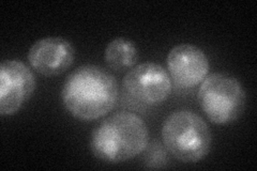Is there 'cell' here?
<instances>
[{"label":"cell","mask_w":257,"mask_h":171,"mask_svg":"<svg viewBox=\"0 0 257 171\" xmlns=\"http://www.w3.org/2000/svg\"><path fill=\"white\" fill-rule=\"evenodd\" d=\"M118 94L116 78L91 64L72 72L61 91L64 108L82 121H92L107 115L115 107Z\"/></svg>","instance_id":"6da1fadb"},{"label":"cell","mask_w":257,"mask_h":171,"mask_svg":"<svg viewBox=\"0 0 257 171\" xmlns=\"http://www.w3.org/2000/svg\"><path fill=\"white\" fill-rule=\"evenodd\" d=\"M149 131L145 121L127 111L117 112L94 128L90 138L93 155L106 162H122L145 151Z\"/></svg>","instance_id":"7a4b0ae2"},{"label":"cell","mask_w":257,"mask_h":171,"mask_svg":"<svg viewBox=\"0 0 257 171\" xmlns=\"http://www.w3.org/2000/svg\"><path fill=\"white\" fill-rule=\"evenodd\" d=\"M162 139L167 152L183 162H196L210 152L212 135L202 117L191 110H176L162 125Z\"/></svg>","instance_id":"3957f363"},{"label":"cell","mask_w":257,"mask_h":171,"mask_svg":"<svg viewBox=\"0 0 257 171\" xmlns=\"http://www.w3.org/2000/svg\"><path fill=\"white\" fill-rule=\"evenodd\" d=\"M197 100L208 119L219 125L237 121L246 105L243 86L234 76L222 73H214L205 78Z\"/></svg>","instance_id":"277c9868"},{"label":"cell","mask_w":257,"mask_h":171,"mask_svg":"<svg viewBox=\"0 0 257 171\" xmlns=\"http://www.w3.org/2000/svg\"><path fill=\"white\" fill-rule=\"evenodd\" d=\"M123 88L134 100L145 105L157 106L171 95L172 80L162 66L155 62H144L126 73Z\"/></svg>","instance_id":"5b68a950"},{"label":"cell","mask_w":257,"mask_h":171,"mask_svg":"<svg viewBox=\"0 0 257 171\" xmlns=\"http://www.w3.org/2000/svg\"><path fill=\"white\" fill-rule=\"evenodd\" d=\"M37 80L30 69L19 60H7L0 67V113L12 116L36 90Z\"/></svg>","instance_id":"8992f818"},{"label":"cell","mask_w":257,"mask_h":171,"mask_svg":"<svg viewBox=\"0 0 257 171\" xmlns=\"http://www.w3.org/2000/svg\"><path fill=\"white\" fill-rule=\"evenodd\" d=\"M168 74L174 83L190 89L203 83L209 73V60L199 47L192 44L177 45L167 56Z\"/></svg>","instance_id":"52a82bcc"},{"label":"cell","mask_w":257,"mask_h":171,"mask_svg":"<svg viewBox=\"0 0 257 171\" xmlns=\"http://www.w3.org/2000/svg\"><path fill=\"white\" fill-rule=\"evenodd\" d=\"M75 58V50L70 41L51 37L37 41L30 47L28 61L31 68L46 77L66 72Z\"/></svg>","instance_id":"ba28073f"},{"label":"cell","mask_w":257,"mask_h":171,"mask_svg":"<svg viewBox=\"0 0 257 171\" xmlns=\"http://www.w3.org/2000/svg\"><path fill=\"white\" fill-rule=\"evenodd\" d=\"M104 58L111 70L123 72L135 67L139 60V50L132 41L117 38L106 46Z\"/></svg>","instance_id":"9c48e42d"},{"label":"cell","mask_w":257,"mask_h":171,"mask_svg":"<svg viewBox=\"0 0 257 171\" xmlns=\"http://www.w3.org/2000/svg\"><path fill=\"white\" fill-rule=\"evenodd\" d=\"M145 151H146V154L144 156V161L146 167L162 168L167 164V150L158 140L148 143Z\"/></svg>","instance_id":"30bf717a"}]
</instances>
